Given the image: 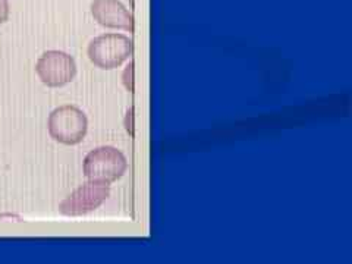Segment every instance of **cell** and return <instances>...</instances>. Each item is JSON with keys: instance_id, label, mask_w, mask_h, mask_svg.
I'll use <instances>...</instances> for the list:
<instances>
[{"instance_id": "7", "label": "cell", "mask_w": 352, "mask_h": 264, "mask_svg": "<svg viewBox=\"0 0 352 264\" xmlns=\"http://www.w3.org/2000/svg\"><path fill=\"white\" fill-rule=\"evenodd\" d=\"M132 72H134V63H129L122 75L124 85L126 87L128 91H132V88H134V85H132Z\"/></svg>"}, {"instance_id": "5", "label": "cell", "mask_w": 352, "mask_h": 264, "mask_svg": "<svg viewBox=\"0 0 352 264\" xmlns=\"http://www.w3.org/2000/svg\"><path fill=\"white\" fill-rule=\"evenodd\" d=\"M36 72L44 85L58 88L69 84L75 78L76 63L68 53L49 50L38 58Z\"/></svg>"}, {"instance_id": "3", "label": "cell", "mask_w": 352, "mask_h": 264, "mask_svg": "<svg viewBox=\"0 0 352 264\" xmlns=\"http://www.w3.org/2000/svg\"><path fill=\"white\" fill-rule=\"evenodd\" d=\"M88 58L100 69L119 68L132 54V40L124 34H103L88 44Z\"/></svg>"}, {"instance_id": "8", "label": "cell", "mask_w": 352, "mask_h": 264, "mask_svg": "<svg viewBox=\"0 0 352 264\" xmlns=\"http://www.w3.org/2000/svg\"><path fill=\"white\" fill-rule=\"evenodd\" d=\"M9 0H0V24H5L9 18Z\"/></svg>"}, {"instance_id": "4", "label": "cell", "mask_w": 352, "mask_h": 264, "mask_svg": "<svg viewBox=\"0 0 352 264\" xmlns=\"http://www.w3.org/2000/svg\"><path fill=\"white\" fill-rule=\"evenodd\" d=\"M110 195V188L106 184L88 181L74 190L59 204V212L68 217H80L97 210Z\"/></svg>"}, {"instance_id": "1", "label": "cell", "mask_w": 352, "mask_h": 264, "mask_svg": "<svg viewBox=\"0 0 352 264\" xmlns=\"http://www.w3.org/2000/svg\"><path fill=\"white\" fill-rule=\"evenodd\" d=\"M82 169L88 181L109 185L122 178L128 169V162L120 150L103 146L87 154Z\"/></svg>"}, {"instance_id": "2", "label": "cell", "mask_w": 352, "mask_h": 264, "mask_svg": "<svg viewBox=\"0 0 352 264\" xmlns=\"http://www.w3.org/2000/svg\"><path fill=\"white\" fill-rule=\"evenodd\" d=\"M47 128L50 137L65 146H76L85 138L88 119L76 106H60L49 116Z\"/></svg>"}, {"instance_id": "6", "label": "cell", "mask_w": 352, "mask_h": 264, "mask_svg": "<svg viewBox=\"0 0 352 264\" xmlns=\"http://www.w3.org/2000/svg\"><path fill=\"white\" fill-rule=\"evenodd\" d=\"M91 15L102 27L134 31V18L119 0H94Z\"/></svg>"}]
</instances>
